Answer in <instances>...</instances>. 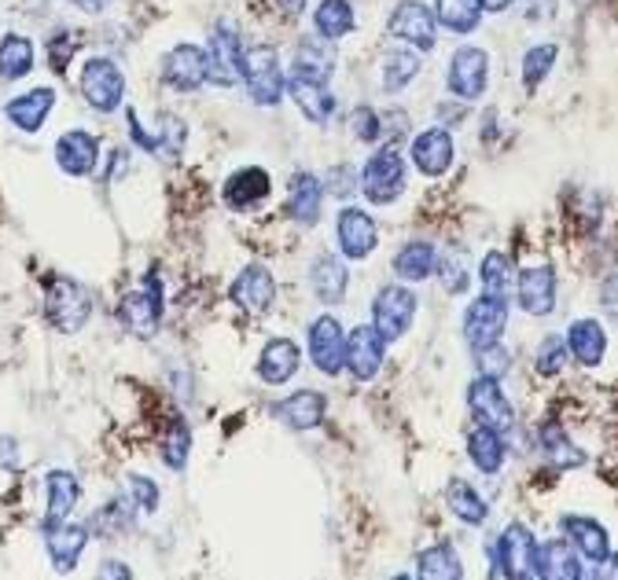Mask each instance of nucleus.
Instances as JSON below:
<instances>
[{
    "mask_svg": "<svg viewBox=\"0 0 618 580\" xmlns=\"http://www.w3.org/2000/svg\"><path fill=\"white\" fill-rule=\"evenodd\" d=\"M486 559L489 577L538 580V537L523 522H508L505 532L486 548Z\"/></svg>",
    "mask_w": 618,
    "mask_h": 580,
    "instance_id": "f257e3e1",
    "label": "nucleus"
},
{
    "mask_svg": "<svg viewBox=\"0 0 618 580\" xmlns=\"http://www.w3.org/2000/svg\"><path fill=\"white\" fill-rule=\"evenodd\" d=\"M409 187V165L405 155L394 144L376 147L361 165V195L368 199L372 206H391L398 203Z\"/></svg>",
    "mask_w": 618,
    "mask_h": 580,
    "instance_id": "f03ea898",
    "label": "nucleus"
},
{
    "mask_svg": "<svg viewBox=\"0 0 618 580\" xmlns=\"http://www.w3.org/2000/svg\"><path fill=\"white\" fill-rule=\"evenodd\" d=\"M162 313H166V287H162L159 272H148L144 283L133 291H125L119 302V319H122L125 335H133L140 342L159 335Z\"/></svg>",
    "mask_w": 618,
    "mask_h": 580,
    "instance_id": "7ed1b4c3",
    "label": "nucleus"
},
{
    "mask_svg": "<svg viewBox=\"0 0 618 580\" xmlns=\"http://www.w3.org/2000/svg\"><path fill=\"white\" fill-rule=\"evenodd\" d=\"M44 319L60 330V335H78V330H85L89 316H92V302H89V291L81 287L78 279L63 276V272H55L44 283Z\"/></svg>",
    "mask_w": 618,
    "mask_h": 580,
    "instance_id": "20e7f679",
    "label": "nucleus"
},
{
    "mask_svg": "<svg viewBox=\"0 0 618 580\" xmlns=\"http://www.w3.org/2000/svg\"><path fill=\"white\" fill-rule=\"evenodd\" d=\"M243 85H247V96L254 106H280L287 92V78L273 44L259 41L251 49H243Z\"/></svg>",
    "mask_w": 618,
    "mask_h": 580,
    "instance_id": "39448f33",
    "label": "nucleus"
},
{
    "mask_svg": "<svg viewBox=\"0 0 618 580\" xmlns=\"http://www.w3.org/2000/svg\"><path fill=\"white\" fill-rule=\"evenodd\" d=\"M78 89L97 114H114L125 106V74L108 55H92L81 63Z\"/></svg>",
    "mask_w": 618,
    "mask_h": 580,
    "instance_id": "423d86ee",
    "label": "nucleus"
},
{
    "mask_svg": "<svg viewBox=\"0 0 618 580\" xmlns=\"http://www.w3.org/2000/svg\"><path fill=\"white\" fill-rule=\"evenodd\" d=\"M419 313V298L405 287V283H387V287L376 291V302H372V327L379 330V338L402 342L413 330Z\"/></svg>",
    "mask_w": 618,
    "mask_h": 580,
    "instance_id": "0eeeda50",
    "label": "nucleus"
},
{
    "mask_svg": "<svg viewBox=\"0 0 618 580\" xmlns=\"http://www.w3.org/2000/svg\"><path fill=\"white\" fill-rule=\"evenodd\" d=\"M508 316H511V305L508 298H500V294H479L468 309H464L460 319V335H464V346L472 353L483 349V346H494V342L505 338L508 330Z\"/></svg>",
    "mask_w": 618,
    "mask_h": 580,
    "instance_id": "6e6552de",
    "label": "nucleus"
},
{
    "mask_svg": "<svg viewBox=\"0 0 618 580\" xmlns=\"http://www.w3.org/2000/svg\"><path fill=\"white\" fill-rule=\"evenodd\" d=\"M446 89L460 103L483 100L489 89V52L479 44H460L446 63Z\"/></svg>",
    "mask_w": 618,
    "mask_h": 580,
    "instance_id": "1a4fd4ad",
    "label": "nucleus"
},
{
    "mask_svg": "<svg viewBox=\"0 0 618 580\" xmlns=\"http://www.w3.org/2000/svg\"><path fill=\"white\" fill-rule=\"evenodd\" d=\"M243 81V38L232 22H217L206 41V85L232 89Z\"/></svg>",
    "mask_w": 618,
    "mask_h": 580,
    "instance_id": "9d476101",
    "label": "nucleus"
},
{
    "mask_svg": "<svg viewBox=\"0 0 618 580\" xmlns=\"http://www.w3.org/2000/svg\"><path fill=\"white\" fill-rule=\"evenodd\" d=\"M306 346H310L313 368H317L321 375L335 378L340 372H346V327L332 313H321L310 319Z\"/></svg>",
    "mask_w": 618,
    "mask_h": 580,
    "instance_id": "9b49d317",
    "label": "nucleus"
},
{
    "mask_svg": "<svg viewBox=\"0 0 618 580\" xmlns=\"http://www.w3.org/2000/svg\"><path fill=\"white\" fill-rule=\"evenodd\" d=\"M387 33L398 44H409V49H416V52H430L438 44L435 8H427L424 0H402V4L391 11Z\"/></svg>",
    "mask_w": 618,
    "mask_h": 580,
    "instance_id": "f8f14e48",
    "label": "nucleus"
},
{
    "mask_svg": "<svg viewBox=\"0 0 618 580\" xmlns=\"http://www.w3.org/2000/svg\"><path fill=\"white\" fill-rule=\"evenodd\" d=\"M468 411L475 423L483 426H494L500 434H511L516 430V408H511L508 394L500 389V378H486V375H475L472 386H468Z\"/></svg>",
    "mask_w": 618,
    "mask_h": 580,
    "instance_id": "ddd939ff",
    "label": "nucleus"
},
{
    "mask_svg": "<svg viewBox=\"0 0 618 580\" xmlns=\"http://www.w3.org/2000/svg\"><path fill=\"white\" fill-rule=\"evenodd\" d=\"M335 246H340L346 262H365L368 254H376L379 228L372 221V213L361 206H343L340 217H335Z\"/></svg>",
    "mask_w": 618,
    "mask_h": 580,
    "instance_id": "4468645a",
    "label": "nucleus"
},
{
    "mask_svg": "<svg viewBox=\"0 0 618 580\" xmlns=\"http://www.w3.org/2000/svg\"><path fill=\"white\" fill-rule=\"evenodd\" d=\"M409 162L416 173H424L427 181H438V176H446L453 170V162H457V144H453V133L442 125H430L424 133L413 136L409 144Z\"/></svg>",
    "mask_w": 618,
    "mask_h": 580,
    "instance_id": "2eb2a0df",
    "label": "nucleus"
},
{
    "mask_svg": "<svg viewBox=\"0 0 618 580\" xmlns=\"http://www.w3.org/2000/svg\"><path fill=\"white\" fill-rule=\"evenodd\" d=\"M159 78L162 85L173 89V92H195L206 85V49L200 44H173V49L162 55L159 63Z\"/></svg>",
    "mask_w": 618,
    "mask_h": 580,
    "instance_id": "dca6fc26",
    "label": "nucleus"
},
{
    "mask_svg": "<svg viewBox=\"0 0 618 580\" xmlns=\"http://www.w3.org/2000/svg\"><path fill=\"white\" fill-rule=\"evenodd\" d=\"M229 298L240 313L265 316L276 305V276L262 262H251L247 268H240L236 279H232Z\"/></svg>",
    "mask_w": 618,
    "mask_h": 580,
    "instance_id": "f3484780",
    "label": "nucleus"
},
{
    "mask_svg": "<svg viewBox=\"0 0 618 580\" xmlns=\"http://www.w3.org/2000/svg\"><path fill=\"white\" fill-rule=\"evenodd\" d=\"M383 360H387V342L379 338V330L372 324H361L354 330H346V372L354 383H372L383 372Z\"/></svg>",
    "mask_w": 618,
    "mask_h": 580,
    "instance_id": "a211bd4d",
    "label": "nucleus"
},
{
    "mask_svg": "<svg viewBox=\"0 0 618 580\" xmlns=\"http://www.w3.org/2000/svg\"><path fill=\"white\" fill-rule=\"evenodd\" d=\"M516 305L527 316H549L556 313V298H559V283H556V268L553 265H530L516 276Z\"/></svg>",
    "mask_w": 618,
    "mask_h": 580,
    "instance_id": "6ab92c4d",
    "label": "nucleus"
},
{
    "mask_svg": "<svg viewBox=\"0 0 618 580\" xmlns=\"http://www.w3.org/2000/svg\"><path fill=\"white\" fill-rule=\"evenodd\" d=\"M559 532L570 540V548L581 554V562L600 566L611 554V532L604 522L589 515H564L559 518Z\"/></svg>",
    "mask_w": 618,
    "mask_h": 580,
    "instance_id": "aec40b11",
    "label": "nucleus"
},
{
    "mask_svg": "<svg viewBox=\"0 0 618 580\" xmlns=\"http://www.w3.org/2000/svg\"><path fill=\"white\" fill-rule=\"evenodd\" d=\"M52 155H55V165H60L67 176L81 181V176L97 173V165H100V140L92 136V133H85V129H67V133L55 140Z\"/></svg>",
    "mask_w": 618,
    "mask_h": 580,
    "instance_id": "412c9836",
    "label": "nucleus"
},
{
    "mask_svg": "<svg viewBox=\"0 0 618 580\" xmlns=\"http://www.w3.org/2000/svg\"><path fill=\"white\" fill-rule=\"evenodd\" d=\"M270 192H273V176L262 165H243V170H236L225 181L221 199H225V206L232 213H251L270 199Z\"/></svg>",
    "mask_w": 618,
    "mask_h": 580,
    "instance_id": "4be33fe9",
    "label": "nucleus"
},
{
    "mask_svg": "<svg viewBox=\"0 0 618 580\" xmlns=\"http://www.w3.org/2000/svg\"><path fill=\"white\" fill-rule=\"evenodd\" d=\"M273 419L280 426H287V430H317L328 416V397L317 394V389H295V394H287L284 400H276L270 408Z\"/></svg>",
    "mask_w": 618,
    "mask_h": 580,
    "instance_id": "5701e85b",
    "label": "nucleus"
},
{
    "mask_svg": "<svg viewBox=\"0 0 618 580\" xmlns=\"http://www.w3.org/2000/svg\"><path fill=\"white\" fill-rule=\"evenodd\" d=\"M41 532H44V551H49V562L55 573L74 570L92 540V529L85 522H63V526H52Z\"/></svg>",
    "mask_w": 618,
    "mask_h": 580,
    "instance_id": "b1692460",
    "label": "nucleus"
},
{
    "mask_svg": "<svg viewBox=\"0 0 618 580\" xmlns=\"http://www.w3.org/2000/svg\"><path fill=\"white\" fill-rule=\"evenodd\" d=\"M81 500V481L74 470H49L44 475V515H41V529L63 526L70 522L74 507Z\"/></svg>",
    "mask_w": 618,
    "mask_h": 580,
    "instance_id": "393cba45",
    "label": "nucleus"
},
{
    "mask_svg": "<svg viewBox=\"0 0 618 580\" xmlns=\"http://www.w3.org/2000/svg\"><path fill=\"white\" fill-rule=\"evenodd\" d=\"M564 342H567L570 360L581 364V368H600L604 357H608V330H604L600 319H592V316L570 319Z\"/></svg>",
    "mask_w": 618,
    "mask_h": 580,
    "instance_id": "a878e982",
    "label": "nucleus"
},
{
    "mask_svg": "<svg viewBox=\"0 0 618 580\" xmlns=\"http://www.w3.org/2000/svg\"><path fill=\"white\" fill-rule=\"evenodd\" d=\"M324 181L317 173H295L287 181V217L302 224V228H313L324 213Z\"/></svg>",
    "mask_w": 618,
    "mask_h": 580,
    "instance_id": "bb28decb",
    "label": "nucleus"
},
{
    "mask_svg": "<svg viewBox=\"0 0 618 580\" xmlns=\"http://www.w3.org/2000/svg\"><path fill=\"white\" fill-rule=\"evenodd\" d=\"M310 291L313 298L321 305H340L346 298V287H349V272H346V262L340 254L324 251L310 262Z\"/></svg>",
    "mask_w": 618,
    "mask_h": 580,
    "instance_id": "cd10ccee",
    "label": "nucleus"
},
{
    "mask_svg": "<svg viewBox=\"0 0 618 580\" xmlns=\"http://www.w3.org/2000/svg\"><path fill=\"white\" fill-rule=\"evenodd\" d=\"M335 74V52L324 38H302L291 55V78L313 81V85H328Z\"/></svg>",
    "mask_w": 618,
    "mask_h": 580,
    "instance_id": "c85d7f7f",
    "label": "nucleus"
},
{
    "mask_svg": "<svg viewBox=\"0 0 618 580\" xmlns=\"http://www.w3.org/2000/svg\"><path fill=\"white\" fill-rule=\"evenodd\" d=\"M468 459H472V467L486 478L500 475L505 464H508V434L494 430V426L475 423L472 434H468Z\"/></svg>",
    "mask_w": 618,
    "mask_h": 580,
    "instance_id": "c756f323",
    "label": "nucleus"
},
{
    "mask_svg": "<svg viewBox=\"0 0 618 580\" xmlns=\"http://www.w3.org/2000/svg\"><path fill=\"white\" fill-rule=\"evenodd\" d=\"M52 106H55V89L38 85V89L22 92V96H11L4 103V118L19 129V133H38V129L49 122Z\"/></svg>",
    "mask_w": 618,
    "mask_h": 580,
    "instance_id": "7c9ffc66",
    "label": "nucleus"
},
{
    "mask_svg": "<svg viewBox=\"0 0 618 580\" xmlns=\"http://www.w3.org/2000/svg\"><path fill=\"white\" fill-rule=\"evenodd\" d=\"M538 452L541 464L553 470V475H564V470H575L586 464V452L570 441L567 430L559 423H541L538 426Z\"/></svg>",
    "mask_w": 618,
    "mask_h": 580,
    "instance_id": "2f4dec72",
    "label": "nucleus"
},
{
    "mask_svg": "<svg viewBox=\"0 0 618 580\" xmlns=\"http://www.w3.org/2000/svg\"><path fill=\"white\" fill-rule=\"evenodd\" d=\"M586 577V566H581V554L570 548L567 537L556 540H538V580H581Z\"/></svg>",
    "mask_w": 618,
    "mask_h": 580,
    "instance_id": "473e14b6",
    "label": "nucleus"
},
{
    "mask_svg": "<svg viewBox=\"0 0 618 580\" xmlns=\"http://www.w3.org/2000/svg\"><path fill=\"white\" fill-rule=\"evenodd\" d=\"M302 368V349L291 338H270L259 353V378L270 386H284Z\"/></svg>",
    "mask_w": 618,
    "mask_h": 580,
    "instance_id": "72a5a7b5",
    "label": "nucleus"
},
{
    "mask_svg": "<svg viewBox=\"0 0 618 580\" xmlns=\"http://www.w3.org/2000/svg\"><path fill=\"white\" fill-rule=\"evenodd\" d=\"M391 268H394V276H398V283H424L435 276V268H438V246L430 240H409L398 254H394Z\"/></svg>",
    "mask_w": 618,
    "mask_h": 580,
    "instance_id": "f704fd0d",
    "label": "nucleus"
},
{
    "mask_svg": "<svg viewBox=\"0 0 618 580\" xmlns=\"http://www.w3.org/2000/svg\"><path fill=\"white\" fill-rule=\"evenodd\" d=\"M419 70H424V63H419L416 49H409V44L391 49L387 55H383V67H379L383 92H387V96H398V92H405L419 78Z\"/></svg>",
    "mask_w": 618,
    "mask_h": 580,
    "instance_id": "c9c22d12",
    "label": "nucleus"
},
{
    "mask_svg": "<svg viewBox=\"0 0 618 580\" xmlns=\"http://www.w3.org/2000/svg\"><path fill=\"white\" fill-rule=\"evenodd\" d=\"M287 92H291V100H295L298 111L306 114L313 125H328L335 118V111H340V100L332 96L328 85H313V81H295V78H291Z\"/></svg>",
    "mask_w": 618,
    "mask_h": 580,
    "instance_id": "e433bc0d",
    "label": "nucleus"
},
{
    "mask_svg": "<svg viewBox=\"0 0 618 580\" xmlns=\"http://www.w3.org/2000/svg\"><path fill=\"white\" fill-rule=\"evenodd\" d=\"M354 27H357V16L349 0H321V8L313 11V30L328 44H340L343 38H349Z\"/></svg>",
    "mask_w": 618,
    "mask_h": 580,
    "instance_id": "4c0bfd02",
    "label": "nucleus"
},
{
    "mask_svg": "<svg viewBox=\"0 0 618 580\" xmlns=\"http://www.w3.org/2000/svg\"><path fill=\"white\" fill-rule=\"evenodd\" d=\"M435 19L442 30L468 38L483 22V0H435Z\"/></svg>",
    "mask_w": 618,
    "mask_h": 580,
    "instance_id": "58836bf2",
    "label": "nucleus"
},
{
    "mask_svg": "<svg viewBox=\"0 0 618 580\" xmlns=\"http://www.w3.org/2000/svg\"><path fill=\"white\" fill-rule=\"evenodd\" d=\"M446 503H449V515L464 526H483L489 518V503L464 478H453L446 485Z\"/></svg>",
    "mask_w": 618,
    "mask_h": 580,
    "instance_id": "ea45409f",
    "label": "nucleus"
},
{
    "mask_svg": "<svg viewBox=\"0 0 618 580\" xmlns=\"http://www.w3.org/2000/svg\"><path fill=\"white\" fill-rule=\"evenodd\" d=\"M416 577L427 580H460L464 577V562L460 554L453 551V543H430L416 554Z\"/></svg>",
    "mask_w": 618,
    "mask_h": 580,
    "instance_id": "a19ab883",
    "label": "nucleus"
},
{
    "mask_svg": "<svg viewBox=\"0 0 618 580\" xmlns=\"http://www.w3.org/2000/svg\"><path fill=\"white\" fill-rule=\"evenodd\" d=\"M33 41L22 38V33H4L0 38V78L4 81H22L33 70Z\"/></svg>",
    "mask_w": 618,
    "mask_h": 580,
    "instance_id": "79ce46f5",
    "label": "nucleus"
},
{
    "mask_svg": "<svg viewBox=\"0 0 618 580\" xmlns=\"http://www.w3.org/2000/svg\"><path fill=\"white\" fill-rule=\"evenodd\" d=\"M155 151L151 155L155 159H166V162H178L184 155V144H189V125H184L181 114L173 111H159V122H155Z\"/></svg>",
    "mask_w": 618,
    "mask_h": 580,
    "instance_id": "37998d69",
    "label": "nucleus"
},
{
    "mask_svg": "<svg viewBox=\"0 0 618 580\" xmlns=\"http://www.w3.org/2000/svg\"><path fill=\"white\" fill-rule=\"evenodd\" d=\"M192 456V426L184 423L181 416H173L170 426L162 430V441H159V459L166 464L170 470H184Z\"/></svg>",
    "mask_w": 618,
    "mask_h": 580,
    "instance_id": "c03bdc74",
    "label": "nucleus"
},
{
    "mask_svg": "<svg viewBox=\"0 0 618 580\" xmlns=\"http://www.w3.org/2000/svg\"><path fill=\"white\" fill-rule=\"evenodd\" d=\"M479 283L486 294L511 298V291H516V268H511V257L500 251H489L479 262Z\"/></svg>",
    "mask_w": 618,
    "mask_h": 580,
    "instance_id": "a18cd8bd",
    "label": "nucleus"
},
{
    "mask_svg": "<svg viewBox=\"0 0 618 580\" xmlns=\"http://www.w3.org/2000/svg\"><path fill=\"white\" fill-rule=\"evenodd\" d=\"M133 522H136V503L130 496H119V500H111L108 507H100L89 529H97L100 537H108V540H119Z\"/></svg>",
    "mask_w": 618,
    "mask_h": 580,
    "instance_id": "49530a36",
    "label": "nucleus"
},
{
    "mask_svg": "<svg viewBox=\"0 0 618 580\" xmlns=\"http://www.w3.org/2000/svg\"><path fill=\"white\" fill-rule=\"evenodd\" d=\"M556 55H559L556 44H534V49L523 52V63H519V67H523V70H519V74H523V85H527L530 92L538 89L541 81L553 74Z\"/></svg>",
    "mask_w": 618,
    "mask_h": 580,
    "instance_id": "de8ad7c7",
    "label": "nucleus"
},
{
    "mask_svg": "<svg viewBox=\"0 0 618 580\" xmlns=\"http://www.w3.org/2000/svg\"><path fill=\"white\" fill-rule=\"evenodd\" d=\"M349 136L357 140V144H379L383 136H387V125H383V114L376 111V106H368V103H361L349 111Z\"/></svg>",
    "mask_w": 618,
    "mask_h": 580,
    "instance_id": "09e8293b",
    "label": "nucleus"
},
{
    "mask_svg": "<svg viewBox=\"0 0 618 580\" xmlns=\"http://www.w3.org/2000/svg\"><path fill=\"white\" fill-rule=\"evenodd\" d=\"M570 364V353H567V342L559 335H545L538 353H534V372L541 378H556Z\"/></svg>",
    "mask_w": 618,
    "mask_h": 580,
    "instance_id": "8fccbe9b",
    "label": "nucleus"
},
{
    "mask_svg": "<svg viewBox=\"0 0 618 580\" xmlns=\"http://www.w3.org/2000/svg\"><path fill=\"white\" fill-rule=\"evenodd\" d=\"M511 349L505 346V342H494V346H483L475 349V372L486 375V378H508L511 375Z\"/></svg>",
    "mask_w": 618,
    "mask_h": 580,
    "instance_id": "3c124183",
    "label": "nucleus"
},
{
    "mask_svg": "<svg viewBox=\"0 0 618 580\" xmlns=\"http://www.w3.org/2000/svg\"><path fill=\"white\" fill-rule=\"evenodd\" d=\"M435 276H438L442 291H446V294H464V291H468V283H472L468 262H464L460 254H446V257H438Z\"/></svg>",
    "mask_w": 618,
    "mask_h": 580,
    "instance_id": "603ef678",
    "label": "nucleus"
},
{
    "mask_svg": "<svg viewBox=\"0 0 618 580\" xmlns=\"http://www.w3.org/2000/svg\"><path fill=\"white\" fill-rule=\"evenodd\" d=\"M125 496H130V500H133L144 515L159 511V503H162V489H159V485L151 481L148 475H130V478H125Z\"/></svg>",
    "mask_w": 618,
    "mask_h": 580,
    "instance_id": "864d4df0",
    "label": "nucleus"
},
{
    "mask_svg": "<svg viewBox=\"0 0 618 580\" xmlns=\"http://www.w3.org/2000/svg\"><path fill=\"white\" fill-rule=\"evenodd\" d=\"M328 187L324 192H332L335 199H349L354 192H361V173H354V165H340V170H332L328 176Z\"/></svg>",
    "mask_w": 618,
    "mask_h": 580,
    "instance_id": "5fc2aeb1",
    "label": "nucleus"
},
{
    "mask_svg": "<svg viewBox=\"0 0 618 580\" xmlns=\"http://www.w3.org/2000/svg\"><path fill=\"white\" fill-rule=\"evenodd\" d=\"M74 49H78V41L70 38L67 30H60V33H55V38L49 41V59H52V70H55V74H63V70H67L70 55H74Z\"/></svg>",
    "mask_w": 618,
    "mask_h": 580,
    "instance_id": "6e6d98bb",
    "label": "nucleus"
},
{
    "mask_svg": "<svg viewBox=\"0 0 618 580\" xmlns=\"http://www.w3.org/2000/svg\"><path fill=\"white\" fill-rule=\"evenodd\" d=\"M519 4H523V19L527 22H549L556 19L559 0H519Z\"/></svg>",
    "mask_w": 618,
    "mask_h": 580,
    "instance_id": "4d7b16f0",
    "label": "nucleus"
},
{
    "mask_svg": "<svg viewBox=\"0 0 618 580\" xmlns=\"http://www.w3.org/2000/svg\"><path fill=\"white\" fill-rule=\"evenodd\" d=\"M600 309H604V316H608V324L618 327V272L604 279V287H600Z\"/></svg>",
    "mask_w": 618,
    "mask_h": 580,
    "instance_id": "13d9d810",
    "label": "nucleus"
},
{
    "mask_svg": "<svg viewBox=\"0 0 618 580\" xmlns=\"http://www.w3.org/2000/svg\"><path fill=\"white\" fill-rule=\"evenodd\" d=\"M130 151H111V155H108V170H103V176H100V184H114V181H119V176H125V173H130Z\"/></svg>",
    "mask_w": 618,
    "mask_h": 580,
    "instance_id": "bf43d9fd",
    "label": "nucleus"
},
{
    "mask_svg": "<svg viewBox=\"0 0 618 580\" xmlns=\"http://www.w3.org/2000/svg\"><path fill=\"white\" fill-rule=\"evenodd\" d=\"M16 467H19V441L0 434V470H16Z\"/></svg>",
    "mask_w": 618,
    "mask_h": 580,
    "instance_id": "052dcab7",
    "label": "nucleus"
},
{
    "mask_svg": "<svg viewBox=\"0 0 618 580\" xmlns=\"http://www.w3.org/2000/svg\"><path fill=\"white\" fill-rule=\"evenodd\" d=\"M70 8H78V11H85V16H103L114 0H67Z\"/></svg>",
    "mask_w": 618,
    "mask_h": 580,
    "instance_id": "680f3d73",
    "label": "nucleus"
},
{
    "mask_svg": "<svg viewBox=\"0 0 618 580\" xmlns=\"http://www.w3.org/2000/svg\"><path fill=\"white\" fill-rule=\"evenodd\" d=\"M597 577H604V580H618V551H611L608 559H604V562L597 566Z\"/></svg>",
    "mask_w": 618,
    "mask_h": 580,
    "instance_id": "e2e57ef3",
    "label": "nucleus"
},
{
    "mask_svg": "<svg viewBox=\"0 0 618 580\" xmlns=\"http://www.w3.org/2000/svg\"><path fill=\"white\" fill-rule=\"evenodd\" d=\"M100 577H133V570L125 562H100Z\"/></svg>",
    "mask_w": 618,
    "mask_h": 580,
    "instance_id": "0e129e2a",
    "label": "nucleus"
},
{
    "mask_svg": "<svg viewBox=\"0 0 618 580\" xmlns=\"http://www.w3.org/2000/svg\"><path fill=\"white\" fill-rule=\"evenodd\" d=\"M516 0H483V11H489V16H500V11H508Z\"/></svg>",
    "mask_w": 618,
    "mask_h": 580,
    "instance_id": "69168bd1",
    "label": "nucleus"
},
{
    "mask_svg": "<svg viewBox=\"0 0 618 580\" xmlns=\"http://www.w3.org/2000/svg\"><path fill=\"white\" fill-rule=\"evenodd\" d=\"M280 8L287 11V16H302V11H306V0H276Z\"/></svg>",
    "mask_w": 618,
    "mask_h": 580,
    "instance_id": "338daca9",
    "label": "nucleus"
}]
</instances>
